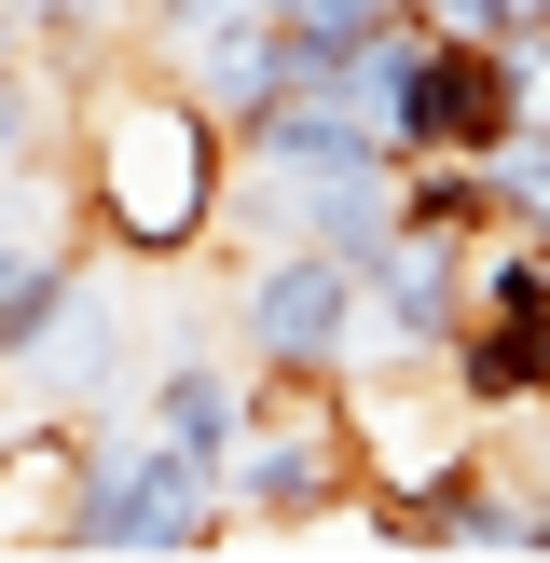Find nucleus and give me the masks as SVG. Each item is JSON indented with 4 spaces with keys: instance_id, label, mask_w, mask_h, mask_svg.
<instances>
[{
    "instance_id": "nucleus-1",
    "label": "nucleus",
    "mask_w": 550,
    "mask_h": 563,
    "mask_svg": "<svg viewBox=\"0 0 550 563\" xmlns=\"http://www.w3.org/2000/svg\"><path fill=\"white\" fill-rule=\"evenodd\" d=\"M234 124L220 97H193L179 69H124L82 97V165H69V207L97 220L110 247L138 262H179V247L220 234V192H234Z\"/></svg>"
},
{
    "instance_id": "nucleus-2",
    "label": "nucleus",
    "mask_w": 550,
    "mask_h": 563,
    "mask_svg": "<svg viewBox=\"0 0 550 563\" xmlns=\"http://www.w3.org/2000/svg\"><path fill=\"white\" fill-rule=\"evenodd\" d=\"M358 399H344V372H262V399H248V440H234V522H317V509H344V482H358Z\"/></svg>"
},
{
    "instance_id": "nucleus-4",
    "label": "nucleus",
    "mask_w": 550,
    "mask_h": 563,
    "mask_svg": "<svg viewBox=\"0 0 550 563\" xmlns=\"http://www.w3.org/2000/svg\"><path fill=\"white\" fill-rule=\"evenodd\" d=\"M372 344V275L344 262V247H275L262 275H248V357L262 372H344V357Z\"/></svg>"
},
{
    "instance_id": "nucleus-5",
    "label": "nucleus",
    "mask_w": 550,
    "mask_h": 563,
    "mask_svg": "<svg viewBox=\"0 0 550 563\" xmlns=\"http://www.w3.org/2000/svg\"><path fill=\"white\" fill-rule=\"evenodd\" d=\"M248 399H262V385H234L220 357H165V372H152V427L179 440V454H207L220 482H234V440H248Z\"/></svg>"
},
{
    "instance_id": "nucleus-3",
    "label": "nucleus",
    "mask_w": 550,
    "mask_h": 563,
    "mask_svg": "<svg viewBox=\"0 0 550 563\" xmlns=\"http://www.w3.org/2000/svg\"><path fill=\"white\" fill-rule=\"evenodd\" d=\"M220 522H234V495H220L207 454H179V440H97L82 454V509H69V550H207Z\"/></svg>"
}]
</instances>
